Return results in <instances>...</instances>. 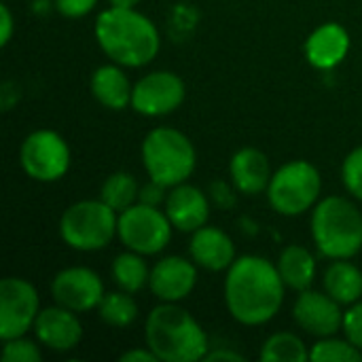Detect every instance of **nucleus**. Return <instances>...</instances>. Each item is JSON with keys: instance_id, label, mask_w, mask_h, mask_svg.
<instances>
[{"instance_id": "f257e3e1", "label": "nucleus", "mask_w": 362, "mask_h": 362, "mask_svg": "<svg viewBox=\"0 0 362 362\" xmlns=\"http://www.w3.org/2000/svg\"><path fill=\"white\" fill-rule=\"evenodd\" d=\"M284 288L286 284L272 261L255 255L240 257L225 280L227 310L242 325H265L280 312Z\"/></svg>"}, {"instance_id": "f03ea898", "label": "nucleus", "mask_w": 362, "mask_h": 362, "mask_svg": "<svg viewBox=\"0 0 362 362\" xmlns=\"http://www.w3.org/2000/svg\"><path fill=\"white\" fill-rule=\"evenodd\" d=\"M95 38L102 51L119 66L140 68L159 51V32L153 21L134 11L110 6L98 15Z\"/></svg>"}, {"instance_id": "7ed1b4c3", "label": "nucleus", "mask_w": 362, "mask_h": 362, "mask_svg": "<svg viewBox=\"0 0 362 362\" xmlns=\"http://www.w3.org/2000/svg\"><path fill=\"white\" fill-rule=\"evenodd\" d=\"M146 348L163 362H197L208 354V337L199 322L174 303L157 305L144 327Z\"/></svg>"}, {"instance_id": "20e7f679", "label": "nucleus", "mask_w": 362, "mask_h": 362, "mask_svg": "<svg viewBox=\"0 0 362 362\" xmlns=\"http://www.w3.org/2000/svg\"><path fill=\"white\" fill-rule=\"evenodd\" d=\"M312 235L329 259H352L362 248V214L346 197H325L312 214Z\"/></svg>"}, {"instance_id": "39448f33", "label": "nucleus", "mask_w": 362, "mask_h": 362, "mask_svg": "<svg viewBox=\"0 0 362 362\" xmlns=\"http://www.w3.org/2000/svg\"><path fill=\"white\" fill-rule=\"evenodd\" d=\"M142 161L151 180L163 187H176L193 174L195 148L182 132L157 127L142 142Z\"/></svg>"}, {"instance_id": "423d86ee", "label": "nucleus", "mask_w": 362, "mask_h": 362, "mask_svg": "<svg viewBox=\"0 0 362 362\" xmlns=\"http://www.w3.org/2000/svg\"><path fill=\"white\" fill-rule=\"evenodd\" d=\"M119 212L102 199H87L70 206L59 221L62 240L81 252L106 248L117 235Z\"/></svg>"}, {"instance_id": "0eeeda50", "label": "nucleus", "mask_w": 362, "mask_h": 362, "mask_svg": "<svg viewBox=\"0 0 362 362\" xmlns=\"http://www.w3.org/2000/svg\"><path fill=\"white\" fill-rule=\"evenodd\" d=\"M320 191V172L308 161H291L272 176L267 197L276 212L284 216H297L318 202Z\"/></svg>"}, {"instance_id": "6e6552de", "label": "nucleus", "mask_w": 362, "mask_h": 362, "mask_svg": "<svg viewBox=\"0 0 362 362\" xmlns=\"http://www.w3.org/2000/svg\"><path fill=\"white\" fill-rule=\"evenodd\" d=\"M172 223L165 212L157 210V206L134 204L127 210L119 212L117 235L127 250L138 255H157L161 252L172 238Z\"/></svg>"}, {"instance_id": "1a4fd4ad", "label": "nucleus", "mask_w": 362, "mask_h": 362, "mask_svg": "<svg viewBox=\"0 0 362 362\" xmlns=\"http://www.w3.org/2000/svg\"><path fill=\"white\" fill-rule=\"evenodd\" d=\"M19 161L30 178L40 182H53L68 172L70 148L59 134L51 129H38L23 140Z\"/></svg>"}, {"instance_id": "9d476101", "label": "nucleus", "mask_w": 362, "mask_h": 362, "mask_svg": "<svg viewBox=\"0 0 362 362\" xmlns=\"http://www.w3.org/2000/svg\"><path fill=\"white\" fill-rule=\"evenodd\" d=\"M38 293L23 278L0 282V337L2 341L23 337L38 316Z\"/></svg>"}, {"instance_id": "9b49d317", "label": "nucleus", "mask_w": 362, "mask_h": 362, "mask_svg": "<svg viewBox=\"0 0 362 362\" xmlns=\"http://www.w3.org/2000/svg\"><path fill=\"white\" fill-rule=\"evenodd\" d=\"M187 89L174 72H151L134 85L132 108L144 117H163L174 112L185 102Z\"/></svg>"}, {"instance_id": "f8f14e48", "label": "nucleus", "mask_w": 362, "mask_h": 362, "mask_svg": "<svg viewBox=\"0 0 362 362\" xmlns=\"http://www.w3.org/2000/svg\"><path fill=\"white\" fill-rule=\"evenodd\" d=\"M51 295L62 308L72 312H89L98 310L104 297V284L100 276L87 267H68L53 278Z\"/></svg>"}, {"instance_id": "ddd939ff", "label": "nucleus", "mask_w": 362, "mask_h": 362, "mask_svg": "<svg viewBox=\"0 0 362 362\" xmlns=\"http://www.w3.org/2000/svg\"><path fill=\"white\" fill-rule=\"evenodd\" d=\"M339 301H335L329 293L318 291H301L295 301L293 316L297 325L316 337H333L339 329H344V312L339 310Z\"/></svg>"}, {"instance_id": "4468645a", "label": "nucleus", "mask_w": 362, "mask_h": 362, "mask_svg": "<svg viewBox=\"0 0 362 362\" xmlns=\"http://www.w3.org/2000/svg\"><path fill=\"white\" fill-rule=\"evenodd\" d=\"M195 282L197 272L191 261L182 257H165L153 267L148 286L163 303H176L193 291Z\"/></svg>"}, {"instance_id": "2eb2a0df", "label": "nucleus", "mask_w": 362, "mask_h": 362, "mask_svg": "<svg viewBox=\"0 0 362 362\" xmlns=\"http://www.w3.org/2000/svg\"><path fill=\"white\" fill-rule=\"evenodd\" d=\"M74 314L76 312L62 305L40 310L34 322V333L38 341L55 352H68L76 348L83 337V327Z\"/></svg>"}, {"instance_id": "dca6fc26", "label": "nucleus", "mask_w": 362, "mask_h": 362, "mask_svg": "<svg viewBox=\"0 0 362 362\" xmlns=\"http://www.w3.org/2000/svg\"><path fill=\"white\" fill-rule=\"evenodd\" d=\"M165 214L176 229L193 233L206 225L210 206L206 195L197 187L182 182L172 187L170 195L165 197Z\"/></svg>"}, {"instance_id": "f3484780", "label": "nucleus", "mask_w": 362, "mask_h": 362, "mask_svg": "<svg viewBox=\"0 0 362 362\" xmlns=\"http://www.w3.org/2000/svg\"><path fill=\"white\" fill-rule=\"evenodd\" d=\"M350 51V36L339 23L316 28L305 40V57L318 70H331L344 62Z\"/></svg>"}, {"instance_id": "a211bd4d", "label": "nucleus", "mask_w": 362, "mask_h": 362, "mask_svg": "<svg viewBox=\"0 0 362 362\" xmlns=\"http://www.w3.org/2000/svg\"><path fill=\"white\" fill-rule=\"evenodd\" d=\"M189 250H191L193 261L199 267L210 269V272L229 269L235 261V246L231 238L216 227L204 225L197 231H193Z\"/></svg>"}, {"instance_id": "6ab92c4d", "label": "nucleus", "mask_w": 362, "mask_h": 362, "mask_svg": "<svg viewBox=\"0 0 362 362\" xmlns=\"http://www.w3.org/2000/svg\"><path fill=\"white\" fill-rule=\"evenodd\" d=\"M229 172L235 189L244 195H257L267 191L274 176L269 168V159L259 148L238 151L231 159Z\"/></svg>"}, {"instance_id": "aec40b11", "label": "nucleus", "mask_w": 362, "mask_h": 362, "mask_svg": "<svg viewBox=\"0 0 362 362\" xmlns=\"http://www.w3.org/2000/svg\"><path fill=\"white\" fill-rule=\"evenodd\" d=\"M91 93L106 108L123 110L132 106L134 87L119 66H100L91 76Z\"/></svg>"}, {"instance_id": "412c9836", "label": "nucleus", "mask_w": 362, "mask_h": 362, "mask_svg": "<svg viewBox=\"0 0 362 362\" xmlns=\"http://www.w3.org/2000/svg\"><path fill=\"white\" fill-rule=\"evenodd\" d=\"M278 272L288 288L301 293L308 291L316 278V259L303 246H286L280 255Z\"/></svg>"}, {"instance_id": "4be33fe9", "label": "nucleus", "mask_w": 362, "mask_h": 362, "mask_svg": "<svg viewBox=\"0 0 362 362\" xmlns=\"http://www.w3.org/2000/svg\"><path fill=\"white\" fill-rule=\"evenodd\" d=\"M325 293L341 305H352L362 297V272L348 259H335L325 274Z\"/></svg>"}, {"instance_id": "5701e85b", "label": "nucleus", "mask_w": 362, "mask_h": 362, "mask_svg": "<svg viewBox=\"0 0 362 362\" xmlns=\"http://www.w3.org/2000/svg\"><path fill=\"white\" fill-rule=\"evenodd\" d=\"M144 255H138L134 250L129 252H123L119 255L115 261H112V278L117 282V286L121 291H127V293H138L144 284H148L151 280V272L142 259Z\"/></svg>"}, {"instance_id": "b1692460", "label": "nucleus", "mask_w": 362, "mask_h": 362, "mask_svg": "<svg viewBox=\"0 0 362 362\" xmlns=\"http://www.w3.org/2000/svg\"><path fill=\"white\" fill-rule=\"evenodd\" d=\"M138 195H140L138 182L127 172H115V174H110L104 180L102 189H100V199L104 204H108L115 212H123L129 206H134L136 199H138Z\"/></svg>"}, {"instance_id": "393cba45", "label": "nucleus", "mask_w": 362, "mask_h": 362, "mask_svg": "<svg viewBox=\"0 0 362 362\" xmlns=\"http://www.w3.org/2000/svg\"><path fill=\"white\" fill-rule=\"evenodd\" d=\"M98 314L106 325L117 327V329H125L136 320L138 305L132 299V293H127V291L108 293L102 297V301L98 305Z\"/></svg>"}, {"instance_id": "a878e982", "label": "nucleus", "mask_w": 362, "mask_h": 362, "mask_svg": "<svg viewBox=\"0 0 362 362\" xmlns=\"http://www.w3.org/2000/svg\"><path fill=\"white\" fill-rule=\"evenodd\" d=\"M308 358L310 352L305 344L293 333H276L261 348L263 362H305Z\"/></svg>"}, {"instance_id": "bb28decb", "label": "nucleus", "mask_w": 362, "mask_h": 362, "mask_svg": "<svg viewBox=\"0 0 362 362\" xmlns=\"http://www.w3.org/2000/svg\"><path fill=\"white\" fill-rule=\"evenodd\" d=\"M314 362H361L362 352L348 339L322 337L310 352Z\"/></svg>"}, {"instance_id": "cd10ccee", "label": "nucleus", "mask_w": 362, "mask_h": 362, "mask_svg": "<svg viewBox=\"0 0 362 362\" xmlns=\"http://www.w3.org/2000/svg\"><path fill=\"white\" fill-rule=\"evenodd\" d=\"M2 358L6 362H40L42 354H40L38 346H34V341L15 337V339L4 341Z\"/></svg>"}, {"instance_id": "c85d7f7f", "label": "nucleus", "mask_w": 362, "mask_h": 362, "mask_svg": "<svg viewBox=\"0 0 362 362\" xmlns=\"http://www.w3.org/2000/svg\"><path fill=\"white\" fill-rule=\"evenodd\" d=\"M341 178H344L346 189H348L356 199H362V146L354 148V151L346 157L344 168H341Z\"/></svg>"}, {"instance_id": "c756f323", "label": "nucleus", "mask_w": 362, "mask_h": 362, "mask_svg": "<svg viewBox=\"0 0 362 362\" xmlns=\"http://www.w3.org/2000/svg\"><path fill=\"white\" fill-rule=\"evenodd\" d=\"M344 333L346 339L362 352V303H352V308L344 314Z\"/></svg>"}, {"instance_id": "7c9ffc66", "label": "nucleus", "mask_w": 362, "mask_h": 362, "mask_svg": "<svg viewBox=\"0 0 362 362\" xmlns=\"http://www.w3.org/2000/svg\"><path fill=\"white\" fill-rule=\"evenodd\" d=\"M95 2L98 0H55V6L64 17H83L95 6Z\"/></svg>"}, {"instance_id": "2f4dec72", "label": "nucleus", "mask_w": 362, "mask_h": 362, "mask_svg": "<svg viewBox=\"0 0 362 362\" xmlns=\"http://www.w3.org/2000/svg\"><path fill=\"white\" fill-rule=\"evenodd\" d=\"M165 189H168V187H163V185L151 180L148 185H144V187L140 189L138 199H140L142 204H148V206H159V204L165 199Z\"/></svg>"}, {"instance_id": "473e14b6", "label": "nucleus", "mask_w": 362, "mask_h": 362, "mask_svg": "<svg viewBox=\"0 0 362 362\" xmlns=\"http://www.w3.org/2000/svg\"><path fill=\"white\" fill-rule=\"evenodd\" d=\"M0 25H2L0 45H6L11 40V34H13V15H11V11H8L6 4L0 6Z\"/></svg>"}, {"instance_id": "72a5a7b5", "label": "nucleus", "mask_w": 362, "mask_h": 362, "mask_svg": "<svg viewBox=\"0 0 362 362\" xmlns=\"http://www.w3.org/2000/svg\"><path fill=\"white\" fill-rule=\"evenodd\" d=\"M121 361L123 362H155V361H159V358L155 356V352H153L151 348H146V350H129V352H125V354L121 356Z\"/></svg>"}, {"instance_id": "f704fd0d", "label": "nucleus", "mask_w": 362, "mask_h": 362, "mask_svg": "<svg viewBox=\"0 0 362 362\" xmlns=\"http://www.w3.org/2000/svg\"><path fill=\"white\" fill-rule=\"evenodd\" d=\"M206 361H244V356L233 350H214L206 354Z\"/></svg>"}, {"instance_id": "c9c22d12", "label": "nucleus", "mask_w": 362, "mask_h": 362, "mask_svg": "<svg viewBox=\"0 0 362 362\" xmlns=\"http://www.w3.org/2000/svg\"><path fill=\"white\" fill-rule=\"evenodd\" d=\"M110 6H119V8H134L140 0H108Z\"/></svg>"}]
</instances>
